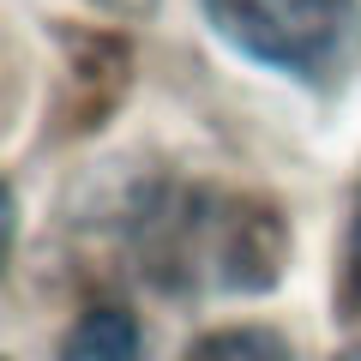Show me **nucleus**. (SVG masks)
<instances>
[{"mask_svg": "<svg viewBox=\"0 0 361 361\" xmlns=\"http://www.w3.org/2000/svg\"><path fill=\"white\" fill-rule=\"evenodd\" d=\"M61 361H145V343H139V325L127 319L121 307H97L73 325Z\"/></svg>", "mask_w": 361, "mask_h": 361, "instance_id": "2", "label": "nucleus"}, {"mask_svg": "<svg viewBox=\"0 0 361 361\" xmlns=\"http://www.w3.org/2000/svg\"><path fill=\"white\" fill-rule=\"evenodd\" d=\"M109 6H121V13H145L151 0H109Z\"/></svg>", "mask_w": 361, "mask_h": 361, "instance_id": "5", "label": "nucleus"}, {"mask_svg": "<svg viewBox=\"0 0 361 361\" xmlns=\"http://www.w3.org/2000/svg\"><path fill=\"white\" fill-rule=\"evenodd\" d=\"M217 25L253 61L325 78L355 37V0H211Z\"/></svg>", "mask_w": 361, "mask_h": 361, "instance_id": "1", "label": "nucleus"}, {"mask_svg": "<svg viewBox=\"0 0 361 361\" xmlns=\"http://www.w3.org/2000/svg\"><path fill=\"white\" fill-rule=\"evenodd\" d=\"M337 361H361V349H349V355H337Z\"/></svg>", "mask_w": 361, "mask_h": 361, "instance_id": "6", "label": "nucleus"}, {"mask_svg": "<svg viewBox=\"0 0 361 361\" xmlns=\"http://www.w3.org/2000/svg\"><path fill=\"white\" fill-rule=\"evenodd\" d=\"M349 289L361 301V205H355V229H349Z\"/></svg>", "mask_w": 361, "mask_h": 361, "instance_id": "4", "label": "nucleus"}, {"mask_svg": "<svg viewBox=\"0 0 361 361\" xmlns=\"http://www.w3.org/2000/svg\"><path fill=\"white\" fill-rule=\"evenodd\" d=\"M187 361H295V355L283 349V337L247 325V331H217V337H205V343H193Z\"/></svg>", "mask_w": 361, "mask_h": 361, "instance_id": "3", "label": "nucleus"}]
</instances>
